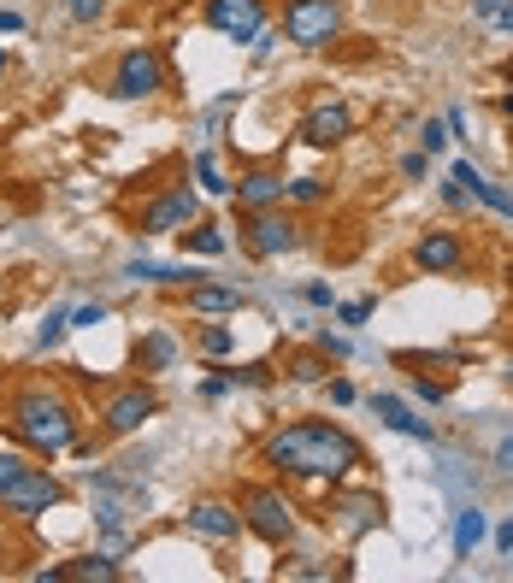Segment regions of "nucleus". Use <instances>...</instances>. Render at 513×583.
<instances>
[{
  "instance_id": "nucleus-1",
  "label": "nucleus",
  "mask_w": 513,
  "mask_h": 583,
  "mask_svg": "<svg viewBox=\"0 0 513 583\" xmlns=\"http://www.w3.org/2000/svg\"><path fill=\"white\" fill-rule=\"evenodd\" d=\"M260 465L284 484H313V489H336L348 477L366 472V442L336 418H289L260 442Z\"/></svg>"
},
{
  "instance_id": "nucleus-2",
  "label": "nucleus",
  "mask_w": 513,
  "mask_h": 583,
  "mask_svg": "<svg viewBox=\"0 0 513 583\" xmlns=\"http://www.w3.org/2000/svg\"><path fill=\"white\" fill-rule=\"evenodd\" d=\"M7 425L12 436H19V448L24 454H36V460H60L77 448V436H83V406L65 396L60 384H48V377H36V384H19L12 389V401H7Z\"/></svg>"
},
{
  "instance_id": "nucleus-3",
  "label": "nucleus",
  "mask_w": 513,
  "mask_h": 583,
  "mask_svg": "<svg viewBox=\"0 0 513 583\" xmlns=\"http://www.w3.org/2000/svg\"><path fill=\"white\" fill-rule=\"evenodd\" d=\"M237 513H242V531L260 536V543L277 548V554H284V548L301 536V507H296V495L284 489V477L242 484V489H237Z\"/></svg>"
},
{
  "instance_id": "nucleus-4",
  "label": "nucleus",
  "mask_w": 513,
  "mask_h": 583,
  "mask_svg": "<svg viewBox=\"0 0 513 583\" xmlns=\"http://www.w3.org/2000/svg\"><path fill=\"white\" fill-rule=\"evenodd\" d=\"M148 418H159V389H154V377H130V384H112L107 396H100L95 436L100 442H124V436H136Z\"/></svg>"
},
{
  "instance_id": "nucleus-5",
  "label": "nucleus",
  "mask_w": 513,
  "mask_h": 583,
  "mask_svg": "<svg viewBox=\"0 0 513 583\" xmlns=\"http://www.w3.org/2000/svg\"><path fill=\"white\" fill-rule=\"evenodd\" d=\"M284 41L301 53H325L343 41V0H284Z\"/></svg>"
},
{
  "instance_id": "nucleus-6",
  "label": "nucleus",
  "mask_w": 513,
  "mask_h": 583,
  "mask_svg": "<svg viewBox=\"0 0 513 583\" xmlns=\"http://www.w3.org/2000/svg\"><path fill=\"white\" fill-rule=\"evenodd\" d=\"M237 242L248 259H284L307 242L301 236V218L284 207H260V212H237Z\"/></svg>"
},
{
  "instance_id": "nucleus-7",
  "label": "nucleus",
  "mask_w": 513,
  "mask_h": 583,
  "mask_svg": "<svg viewBox=\"0 0 513 583\" xmlns=\"http://www.w3.org/2000/svg\"><path fill=\"white\" fill-rule=\"evenodd\" d=\"M166 89V48L142 41V48H124L107 71V95L112 100H154Z\"/></svg>"
},
{
  "instance_id": "nucleus-8",
  "label": "nucleus",
  "mask_w": 513,
  "mask_h": 583,
  "mask_svg": "<svg viewBox=\"0 0 513 583\" xmlns=\"http://www.w3.org/2000/svg\"><path fill=\"white\" fill-rule=\"evenodd\" d=\"M195 218H201V189L171 183V189H159V195L142 201L136 218H130V230L148 242V236H178V230H183V224H195Z\"/></svg>"
},
{
  "instance_id": "nucleus-9",
  "label": "nucleus",
  "mask_w": 513,
  "mask_h": 583,
  "mask_svg": "<svg viewBox=\"0 0 513 583\" xmlns=\"http://www.w3.org/2000/svg\"><path fill=\"white\" fill-rule=\"evenodd\" d=\"M60 501H65L60 477H53L48 465H24V472L12 477L7 489H0V519H19V524H31V519H41L48 507H60Z\"/></svg>"
},
{
  "instance_id": "nucleus-10",
  "label": "nucleus",
  "mask_w": 513,
  "mask_h": 583,
  "mask_svg": "<svg viewBox=\"0 0 513 583\" xmlns=\"http://www.w3.org/2000/svg\"><path fill=\"white\" fill-rule=\"evenodd\" d=\"M201 24L237 48H254V36L272 31V0H201Z\"/></svg>"
},
{
  "instance_id": "nucleus-11",
  "label": "nucleus",
  "mask_w": 513,
  "mask_h": 583,
  "mask_svg": "<svg viewBox=\"0 0 513 583\" xmlns=\"http://www.w3.org/2000/svg\"><path fill=\"white\" fill-rule=\"evenodd\" d=\"M407 266L425 271V277H454V271L473 266V242H466L454 224H431V230H419L414 247H407Z\"/></svg>"
},
{
  "instance_id": "nucleus-12",
  "label": "nucleus",
  "mask_w": 513,
  "mask_h": 583,
  "mask_svg": "<svg viewBox=\"0 0 513 583\" xmlns=\"http://www.w3.org/2000/svg\"><path fill=\"white\" fill-rule=\"evenodd\" d=\"M325 524H336V531L355 543V536H366V531H378V524H384V495L366 489V484H336L331 501H325Z\"/></svg>"
},
{
  "instance_id": "nucleus-13",
  "label": "nucleus",
  "mask_w": 513,
  "mask_h": 583,
  "mask_svg": "<svg viewBox=\"0 0 513 583\" xmlns=\"http://www.w3.org/2000/svg\"><path fill=\"white\" fill-rule=\"evenodd\" d=\"M296 136L307 142V148H319V154L343 148V142L355 136V107H348V100H319V107L301 112Z\"/></svg>"
},
{
  "instance_id": "nucleus-14",
  "label": "nucleus",
  "mask_w": 513,
  "mask_h": 583,
  "mask_svg": "<svg viewBox=\"0 0 513 583\" xmlns=\"http://www.w3.org/2000/svg\"><path fill=\"white\" fill-rule=\"evenodd\" d=\"M284 183H289V171L272 166V159H260V166H242V171H237V189H230V201H237V212L284 207Z\"/></svg>"
},
{
  "instance_id": "nucleus-15",
  "label": "nucleus",
  "mask_w": 513,
  "mask_h": 583,
  "mask_svg": "<svg viewBox=\"0 0 513 583\" xmlns=\"http://www.w3.org/2000/svg\"><path fill=\"white\" fill-rule=\"evenodd\" d=\"M183 531L201 536V543L225 548V543H237V536H242V513H237V501H218V495H207V501H189Z\"/></svg>"
},
{
  "instance_id": "nucleus-16",
  "label": "nucleus",
  "mask_w": 513,
  "mask_h": 583,
  "mask_svg": "<svg viewBox=\"0 0 513 583\" xmlns=\"http://www.w3.org/2000/svg\"><path fill=\"white\" fill-rule=\"evenodd\" d=\"M366 406H372V418H378L384 430L414 436V442H437V425H431V418H419L402 396H384V389H372V396H366Z\"/></svg>"
},
{
  "instance_id": "nucleus-17",
  "label": "nucleus",
  "mask_w": 513,
  "mask_h": 583,
  "mask_svg": "<svg viewBox=\"0 0 513 583\" xmlns=\"http://www.w3.org/2000/svg\"><path fill=\"white\" fill-rule=\"evenodd\" d=\"M130 360H136L142 377H166V372H178V360H183V337L166 330V325H154V330H142V342H136Z\"/></svg>"
},
{
  "instance_id": "nucleus-18",
  "label": "nucleus",
  "mask_w": 513,
  "mask_h": 583,
  "mask_svg": "<svg viewBox=\"0 0 513 583\" xmlns=\"http://www.w3.org/2000/svg\"><path fill=\"white\" fill-rule=\"evenodd\" d=\"M183 307L195 313V318H237L248 307V295L242 289H230V283H195V289H183Z\"/></svg>"
},
{
  "instance_id": "nucleus-19",
  "label": "nucleus",
  "mask_w": 513,
  "mask_h": 583,
  "mask_svg": "<svg viewBox=\"0 0 513 583\" xmlns=\"http://www.w3.org/2000/svg\"><path fill=\"white\" fill-rule=\"evenodd\" d=\"M178 242H183V254H195V259H225V254H230L225 224H213V218H195V224H183Z\"/></svg>"
},
{
  "instance_id": "nucleus-20",
  "label": "nucleus",
  "mask_w": 513,
  "mask_h": 583,
  "mask_svg": "<svg viewBox=\"0 0 513 583\" xmlns=\"http://www.w3.org/2000/svg\"><path fill=\"white\" fill-rule=\"evenodd\" d=\"M189 348H195L201 360H230V354H237V330H230L225 318H201L195 337H189Z\"/></svg>"
},
{
  "instance_id": "nucleus-21",
  "label": "nucleus",
  "mask_w": 513,
  "mask_h": 583,
  "mask_svg": "<svg viewBox=\"0 0 513 583\" xmlns=\"http://www.w3.org/2000/svg\"><path fill=\"white\" fill-rule=\"evenodd\" d=\"M484 531H490V519H484V507L466 501L461 513H454V560H473V548L484 543Z\"/></svg>"
},
{
  "instance_id": "nucleus-22",
  "label": "nucleus",
  "mask_w": 513,
  "mask_h": 583,
  "mask_svg": "<svg viewBox=\"0 0 513 583\" xmlns=\"http://www.w3.org/2000/svg\"><path fill=\"white\" fill-rule=\"evenodd\" d=\"M65 572L83 578V583H119V554H107V548L77 554V560H65Z\"/></svg>"
},
{
  "instance_id": "nucleus-23",
  "label": "nucleus",
  "mask_w": 513,
  "mask_h": 583,
  "mask_svg": "<svg viewBox=\"0 0 513 583\" xmlns=\"http://www.w3.org/2000/svg\"><path fill=\"white\" fill-rule=\"evenodd\" d=\"M284 372H289V384L313 389V384H325V377H331V354H319V348H301V354L284 360Z\"/></svg>"
},
{
  "instance_id": "nucleus-24",
  "label": "nucleus",
  "mask_w": 513,
  "mask_h": 583,
  "mask_svg": "<svg viewBox=\"0 0 513 583\" xmlns=\"http://www.w3.org/2000/svg\"><path fill=\"white\" fill-rule=\"evenodd\" d=\"M195 183H201V195H213V201H230V189H237V178H225V166H218L213 148L195 154Z\"/></svg>"
},
{
  "instance_id": "nucleus-25",
  "label": "nucleus",
  "mask_w": 513,
  "mask_h": 583,
  "mask_svg": "<svg viewBox=\"0 0 513 583\" xmlns=\"http://www.w3.org/2000/svg\"><path fill=\"white\" fill-rule=\"evenodd\" d=\"M325 195H331V189H325V178H289L284 183V207H325Z\"/></svg>"
},
{
  "instance_id": "nucleus-26",
  "label": "nucleus",
  "mask_w": 513,
  "mask_h": 583,
  "mask_svg": "<svg viewBox=\"0 0 513 583\" xmlns=\"http://www.w3.org/2000/svg\"><path fill=\"white\" fill-rule=\"evenodd\" d=\"M65 330H71V313H65V307H53L48 318H41V330H36V348H41V354H53V348L65 342Z\"/></svg>"
},
{
  "instance_id": "nucleus-27",
  "label": "nucleus",
  "mask_w": 513,
  "mask_h": 583,
  "mask_svg": "<svg viewBox=\"0 0 513 583\" xmlns=\"http://www.w3.org/2000/svg\"><path fill=\"white\" fill-rule=\"evenodd\" d=\"M112 307L107 301H90V307H71V330H95V325H107Z\"/></svg>"
},
{
  "instance_id": "nucleus-28",
  "label": "nucleus",
  "mask_w": 513,
  "mask_h": 583,
  "mask_svg": "<svg viewBox=\"0 0 513 583\" xmlns=\"http://www.w3.org/2000/svg\"><path fill=\"white\" fill-rule=\"evenodd\" d=\"M419 148H425V154H443V148H449V124H443V119H425V124H419Z\"/></svg>"
},
{
  "instance_id": "nucleus-29",
  "label": "nucleus",
  "mask_w": 513,
  "mask_h": 583,
  "mask_svg": "<svg viewBox=\"0 0 513 583\" xmlns=\"http://www.w3.org/2000/svg\"><path fill=\"white\" fill-rule=\"evenodd\" d=\"M24 465H31V454H24V448H0V489H7L12 477L24 472Z\"/></svg>"
},
{
  "instance_id": "nucleus-30",
  "label": "nucleus",
  "mask_w": 513,
  "mask_h": 583,
  "mask_svg": "<svg viewBox=\"0 0 513 583\" xmlns=\"http://www.w3.org/2000/svg\"><path fill=\"white\" fill-rule=\"evenodd\" d=\"M225 396H237V377H230V372H213L207 384H201V401H225Z\"/></svg>"
},
{
  "instance_id": "nucleus-31",
  "label": "nucleus",
  "mask_w": 513,
  "mask_h": 583,
  "mask_svg": "<svg viewBox=\"0 0 513 583\" xmlns=\"http://www.w3.org/2000/svg\"><path fill=\"white\" fill-rule=\"evenodd\" d=\"M107 19V0H71V24H100Z\"/></svg>"
},
{
  "instance_id": "nucleus-32",
  "label": "nucleus",
  "mask_w": 513,
  "mask_h": 583,
  "mask_svg": "<svg viewBox=\"0 0 513 583\" xmlns=\"http://www.w3.org/2000/svg\"><path fill=\"white\" fill-rule=\"evenodd\" d=\"M414 396H419V401H431V406H443V401H449V384H437V377H425V372H419V377H414Z\"/></svg>"
},
{
  "instance_id": "nucleus-33",
  "label": "nucleus",
  "mask_w": 513,
  "mask_h": 583,
  "mask_svg": "<svg viewBox=\"0 0 513 583\" xmlns=\"http://www.w3.org/2000/svg\"><path fill=\"white\" fill-rule=\"evenodd\" d=\"M230 377H237V389H266L272 384V366H237Z\"/></svg>"
},
{
  "instance_id": "nucleus-34",
  "label": "nucleus",
  "mask_w": 513,
  "mask_h": 583,
  "mask_svg": "<svg viewBox=\"0 0 513 583\" xmlns=\"http://www.w3.org/2000/svg\"><path fill=\"white\" fill-rule=\"evenodd\" d=\"M336 318H343L348 330H360L366 318H372V301H343V307H336Z\"/></svg>"
},
{
  "instance_id": "nucleus-35",
  "label": "nucleus",
  "mask_w": 513,
  "mask_h": 583,
  "mask_svg": "<svg viewBox=\"0 0 513 583\" xmlns=\"http://www.w3.org/2000/svg\"><path fill=\"white\" fill-rule=\"evenodd\" d=\"M402 178H407V183L431 178V154H425V148H419V154H407V159H402Z\"/></svg>"
},
{
  "instance_id": "nucleus-36",
  "label": "nucleus",
  "mask_w": 513,
  "mask_h": 583,
  "mask_svg": "<svg viewBox=\"0 0 513 583\" xmlns=\"http://www.w3.org/2000/svg\"><path fill=\"white\" fill-rule=\"evenodd\" d=\"M325 396H331V406H355V384L348 377H325Z\"/></svg>"
},
{
  "instance_id": "nucleus-37",
  "label": "nucleus",
  "mask_w": 513,
  "mask_h": 583,
  "mask_svg": "<svg viewBox=\"0 0 513 583\" xmlns=\"http://www.w3.org/2000/svg\"><path fill=\"white\" fill-rule=\"evenodd\" d=\"M313 348H319V354H331V360H348V337H331V330H319Z\"/></svg>"
},
{
  "instance_id": "nucleus-38",
  "label": "nucleus",
  "mask_w": 513,
  "mask_h": 583,
  "mask_svg": "<svg viewBox=\"0 0 513 583\" xmlns=\"http://www.w3.org/2000/svg\"><path fill=\"white\" fill-rule=\"evenodd\" d=\"M301 295H307V301H313V307H336L331 283H307V289H301Z\"/></svg>"
},
{
  "instance_id": "nucleus-39",
  "label": "nucleus",
  "mask_w": 513,
  "mask_h": 583,
  "mask_svg": "<svg viewBox=\"0 0 513 583\" xmlns=\"http://www.w3.org/2000/svg\"><path fill=\"white\" fill-rule=\"evenodd\" d=\"M19 31H24V12L0 7V36H19Z\"/></svg>"
},
{
  "instance_id": "nucleus-40",
  "label": "nucleus",
  "mask_w": 513,
  "mask_h": 583,
  "mask_svg": "<svg viewBox=\"0 0 513 583\" xmlns=\"http://www.w3.org/2000/svg\"><path fill=\"white\" fill-rule=\"evenodd\" d=\"M496 12H502V0H473V19H484V24H496Z\"/></svg>"
},
{
  "instance_id": "nucleus-41",
  "label": "nucleus",
  "mask_w": 513,
  "mask_h": 583,
  "mask_svg": "<svg viewBox=\"0 0 513 583\" xmlns=\"http://www.w3.org/2000/svg\"><path fill=\"white\" fill-rule=\"evenodd\" d=\"M496 554H513V519L496 524Z\"/></svg>"
},
{
  "instance_id": "nucleus-42",
  "label": "nucleus",
  "mask_w": 513,
  "mask_h": 583,
  "mask_svg": "<svg viewBox=\"0 0 513 583\" xmlns=\"http://www.w3.org/2000/svg\"><path fill=\"white\" fill-rule=\"evenodd\" d=\"M496 465H502V472H513V436H502V442H496Z\"/></svg>"
},
{
  "instance_id": "nucleus-43",
  "label": "nucleus",
  "mask_w": 513,
  "mask_h": 583,
  "mask_svg": "<svg viewBox=\"0 0 513 583\" xmlns=\"http://www.w3.org/2000/svg\"><path fill=\"white\" fill-rule=\"evenodd\" d=\"M496 24H502V31H513V0H502V12H496Z\"/></svg>"
},
{
  "instance_id": "nucleus-44",
  "label": "nucleus",
  "mask_w": 513,
  "mask_h": 583,
  "mask_svg": "<svg viewBox=\"0 0 513 583\" xmlns=\"http://www.w3.org/2000/svg\"><path fill=\"white\" fill-rule=\"evenodd\" d=\"M502 384H508V389H513V354H508V360H502Z\"/></svg>"
},
{
  "instance_id": "nucleus-45",
  "label": "nucleus",
  "mask_w": 513,
  "mask_h": 583,
  "mask_svg": "<svg viewBox=\"0 0 513 583\" xmlns=\"http://www.w3.org/2000/svg\"><path fill=\"white\" fill-rule=\"evenodd\" d=\"M502 112H508V119H513V89H508V95H502Z\"/></svg>"
},
{
  "instance_id": "nucleus-46",
  "label": "nucleus",
  "mask_w": 513,
  "mask_h": 583,
  "mask_svg": "<svg viewBox=\"0 0 513 583\" xmlns=\"http://www.w3.org/2000/svg\"><path fill=\"white\" fill-rule=\"evenodd\" d=\"M7 65H12V60H7V48H0V77H7Z\"/></svg>"
},
{
  "instance_id": "nucleus-47",
  "label": "nucleus",
  "mask_w": 513,
  "mask_h": 583,
  "mask_svg": "<svg viewBox=\"0 0 513 583\" xmlns=\"http://www.w3.org/2000/svg\"><path fill=\"white\" fill-rule=\"evenodd\" d=\"M508 195H513V183H508Z\"/></svg>"
},
{
  "instance_id": "nucleus-48",
  "label": "nucleus",
  "mask_w": 513,
  "mask_h": 583,
  "mask_svg": "<svg viewBox=\"0 0 513 583\" xmlns=\"http://www.w3.org/2000/svg\"><path fill=\"white\" fill-rule=\"evenodd\" d=\"M508 277H513V271H508Z\"/></svg>"
}]
</instances>
